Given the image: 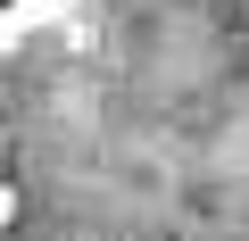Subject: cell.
Segmentation results:
<instances>
[]
</instances>
